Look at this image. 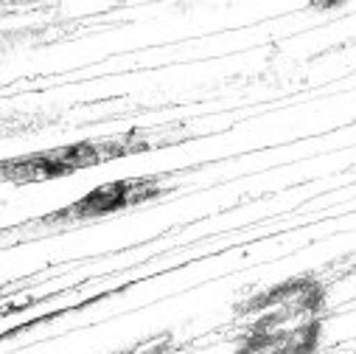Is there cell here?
Wrapping results in <instances>:
<instances>
[{
  "mask_svg": "<svg viewBox=\"0 0 356 354\" xmlns=\"http://www.w3.org/2000/svg\"><path fill=\"white\" fill-rule=\"evenodd\" d=\"M149 144L152 141L140 138L138 132L118 135V138H104V141H81V144H70V146H62V149L6 160L3 163V177L12 183L54 180V177H65V174H73L79 169H90V166H99L104 160L124 157L129 152H143V149H149Z\"/></svg>",
  "mask_w": 356,
  "mask_h": 354,
  "instance_id": "cell-1",
  "label": "cell"
},
{
  "mask_svg": "<svg viewBox=\"0 0 356 354\" xmlns=\"http://www.w3.org/2000/svg\"><path fill=\"white\" fill-rule=\"evenodd\" d=\"M157 194H160V177H132V180H115V183H104V186L93 189L90 194H84L73 206L51 214L45 222L48 225H56V222L99 220V217L124 211L129 206L146 203V200H152Z\"/></svg>",
  "mask_w": 356,
  "mask_h": 354,
  "instance_id": "cell-2",
  "label": "cell"
}]
</instances>
